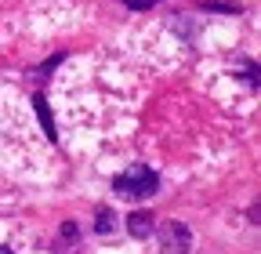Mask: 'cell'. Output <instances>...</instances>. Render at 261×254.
Instances as JSON below:
<instances>
[{
    "instance_id": "cell-1",
    "label": "cell",
    "mask_w": 261,
    "mask_h": 254,
    "mask_svg": "<svg viewBox=\"0 0 261 254\" xmlns=\"http://www.w3.org/2000/svg\"><path fill=\"white\" fill-rule=\"evenodd\" d=\"M156 171L152 167H145V164H130L123 174H116L113 178V189L123 196V200H149L152 193H156Z\"/></svg>"
},
{
    "instance_id": "cell-4",
    "label": "cell",
    "mask_w": 261,
    "mask_h": 254,
    "mask_svg": "<svg viewBox=\"0 0 261 254\" xmlns=\"http://www.w3.org/2000/svg\"><path fill=\"white\" fill-rule=\"evenodd\" d=\"M123 4H127V8H135V11H145V8L156 4V0H123Z\"/></svg>"
},
{
    "instance_id": "cell-2",
    "label": "cell",
    "mask_w": 261,
    "mask_h": 254,
    "mask_svg": "<svg viewBox=\"0 0 261 254\" xmlns=\"http://www.w3.org/2000/svg\"><path fill=\"white\" fill-rule=\"evenodd\" d=\"M127 229L135 233V236H149L156 225H152V218H149V214H130V218H127Z\"/></svg>"
},
{
    "instance_id": "cell-5",
    "label": "cell",
    "mask_w": 261,
    "mask_h": 254,
    "mask_svg": "<svg viewBox=\"0 0 261 254\" xmlns=\"http://www.w3.org/2000/svg\"><path fill=\"white\" fill-rule=\"evenodd\" d=\"M0 254H11V250H8V247H0Z\"/></svg>"
},
{
    "instance_id": "cell-3",
    "label": "cell",
    "mask_w": 261,
    "mask_h": 254,
    "mask_svg": "<svg viewBox=\"0 0 261 254\" xmlns=\"http://www.w3.org/2000/svg\"><path fill=\"white\" fill-rule=\"evenodd\" d=\"M94 225L102 229V233H109V229H113V211H98V221H94Z\"/></svg>"
}]
</instances>
